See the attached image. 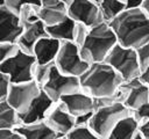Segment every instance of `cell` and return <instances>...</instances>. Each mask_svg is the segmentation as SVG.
Wrapping results in <instances>:
<instances>
[{"mask_svg": "<svg viewBox=\"0 0 149 139\" xmlns=\"http://www.w3.org/2000/svg\"><path fill=\"white\" fill-rule=\"evenodd\" d=\"M108 24L122 46L136 49L149 43V17L141 8L125 9Z\"/></svg>", "mask_w": 149, "mask_h": 139, "instance_id": "cell-1", "label": "cell"}, {"mask_svg": "<svg viewBox=\"0 0 149 139\" xmlns=\"http://www.w3.org/2000/svg\"><path fill=\"white\" fill-rule=\"evenodd\" d=\"M80 89L94 98L114 95L121 83L122 78L116 71L105 61L90 64L87 70L79 76Z\"/></svg>", "mask_w": 149, "mask_h": 139, "instance_id": "cell-2", "label": "cell"}, {"mask_svg": "<svg viewBox=\"0 0 149 139\" xmlns=\"http://www.w3.org/2000/svg\"><path fill=\"white\" fill-rule=\"evenodd\" d=\"M116 43V37L108 22L102 21L88 29L84 43L79 46V54L87 64L104 61Z\"/></svg>", "mask_w": 149, "mask_h": 139, "instance_id": "cell-3", "label": "cell"}, {"mask_svg": "<svg viewBox=\"0 0 149 139\" xmlns=\"http://www.w3.org/2000/svg\"><path fill=\"white\" fill-rule=\"evenodd\" d=\"M129 114L130 110L122 102H113L100 105L93 111L88 122V127L101 139H105L114 125Z\"/></svg>", "mask_w": 149, "mask_h": 139, "instance_id": "cell-4", "label": "cell"}, {"mask_svg": "<svg viewBox=\"0 0 149 139\" xmlns=\"http://www.w3.org/2000/svg\"><path fill=\"white\" fill-rule=\"evenodd\" d=\"M112 66L123 81L132 80L140 75V66L137 63L135 49L115 44L104 60Z\"/></svg>", "mask_w": 149, "mask_h": 139, "instance_id": "cell-5", "label": "cell"}, {"mask_svg": "<svg viewBox=\"0 0 149 139\" xmlns=\"http://www.w3.org/2000/svg\"><path fill=\"white\" fill-rule=\"evenodd\" d=\"M35 64V57L20 49L14 56L0 64V72L7 75L10 83L26 82L33 80Z\"/></svg>", "mask_w": 149, "mask_h": 139, "instance_id": "cell-6", "label": "cell"}, {"mask_svg": "<svg viewBox=\"0 0 149 139\" xmlns=\"http://www.w3.org/2000/svg\"><path fill=\"white\" fill-rule=\"evenodd\" d=\"M54 65L62 73L79 78L87 70L90 64L81 59L79 54V46L77 44L72 41H65L61 43Z\"/></svg>", "mask_w": 149, "mask_h": 139, "instance_id": "cell-7", "label": "cell"}, {"mask_svg": "<svg viewBox=\"0 0 149 139\" xmlns=\"http://www.w3.org/2000/svg\"><path fill=\"white\" fill-rule=\"evenodd\" d=\"M41 89L54 102H58L62 96L80 90V82L78 76L64 74L52 65L50 75Z\"/></svg>", "mask_w": 149, "mask_h": 139, "instance_id": "cell-8", "label": "cell"}, {"mask_svg": "<svg viewBox=\"0 0 149 139\" xmlns=\"http://www.w3.org/2000/svg\"><path fill=\"white\" fill-rule=\"evenodd\" d=\"M40 92L41 87L34 80L19 83H10L6 101L19 114H21L29 107V104L40 94Z\"/></svg>", "mask_w": 149, "mask_h": 139, "instance_id": "cell-9", "label": "cell"}, {"mask_svg": "<svg viewBox=\"0 0 149 139\" xmlns=\"http://www.w3.org/2000/svg\"><path fill=\"white\" fill-rule=\"evenodd\" d=\"M68 16L88 28L104 21L99 5L92 0H73L68 6Z\"/></svg>", "mask_w": 149, "mask_h": 139, "instance_id": "cell-10", "label": "cell"}, {"mask_svg": "<svg viewBox=\"0 0 149 139\" xmlns=\"http://www.w3.org/2000/svg\"><path fill=\"white\" fill-rule=\"evenodd\" d=\"M123 94V104L132 111L141 104L149 102V88L137 78L123 81L119 88Z\"/></svg>", "mask_w": 149, "mask_h": 139, "instance_id": "cell-11", "label": "cell"}, {"mask_svg": "<svg viewBox=\"0 0 149 139\" xmlns=\"http://www.w3.org/2000/svg\"><path fill=\"white\" fill-rule=\"evenodd\" d=\"M44 122L62 137H65L76 126V117L72 116L61 102H56L52 105Z\"/></svg>", "mask_w": 149, "mask_h": 139, "instance_id": "cell-12", "label": "cell"}, {"mask_svg": "<svg viewBox=\"0 0 149 139\" xmlns=\"http://www.w3.org/2000/svg\"><path fill=\"white\" fill-rule=\"evenodd\" d=\"M56 102H54L42 89L40 94L33 100V102L29 104V107L21 114H19L21 124H30L44 120L49 110L52 108V105Z\"/></svg>", "mask_w": 149, "mask_h": 139, "instance_id": "cell-13", "label": "cell"}, {"mask_svg": "<svg viewBox=\"0 0 149 139\" xmlns=\"http://www.w3.org/2000/svg\"><path fill=\"white\" fill-rule=\"evenodd\" d=\"M58 102H61L74 117L83 114L93 112L95 109V98L81 89L62 96Z\"/></svg>", "mask_w": 149, "mask_h": 139, "instance_id": "cell-14", "label": "cell"}, {"mask_svg": "<svg viewBox=\"0 0 149 139\" xmlns=\"http://www.w3.org/2000/svg\"><path fill=\"white\" fill-rule=\"evenodd\" d=\"M23 27L16 13L9 10L7 7H0V42L16 43Z\"/></svg>", "mask_w": 149, "mask_h": 139, "instance_id": "cell-15", "label": "cell"}, {"mask_svg": "<svg viewBox=\"0 0 149 139\" xmlns=\"http://www.w3.org/2000/svg\"><path fill=\"white\" fill-rule=\"evenodd\" d=\"M38 16L45 27L55 25L66 19L68 7L59 0H41Z\"/></svg>", "mask_w": 149, "mask_h": 139, "instance_id": "cell-16", "label": "cell"}, {"mask_svg": "<svg viewBox=\"0 0 149 139\" xmlns=\"http://www.w3.org/2000/svg\"><path fill=\"white\" fill-rule=\"evenodd\" d=\"M61 41L50 36L42 37L34 45L31 54L35 57L37 64H54L56 56L61 47Z\"/></svg>", "mask_w": 149, "mask_h": 139, "instance_id": "cell-17", "label": "cell"}, {"mask_svg": "<svg viewBox=\"0 0 149 139\" xmlns=\"http://www.w3.org/2000/svg\"><path fill=\"white\" fill-rule=\"evenodd\" d=\"M45 36H48L45 25L41 20H38L34 23L23 25V30L16 43L22 51L31 53L33 47L37 43V41Z\"/></svg>", "mask_w": 149, "mask_h": 139, "instance_id": "cell-18", "label": "cell"}, {"mask_svg": "<svg viewBox=\"0 0 149 139\" xmlns=\"http://www.w3.org/2000/svg\"><path fill=\"white\" fill-rule=\"evenodd\" d=\"M15 131L22 137V139H59L62 136L56 133L44 120L20 124Z\"/></svg>", "mask_w": 149, "mask_h": 139, "instance_id": "cell-19", "label": "cell"}, {"mask_svg": "<svg viewBox=\"0 0 149 139\" xmlns=\"http://www.w3.org/2000/svg\"><path fill=\"white\" fill-rule=\"evenodd\" d=\"M139 132V123L132 114L121 118L105 139H134Z\"/></svg>", "mask_w": 149, "mask_h": 139, "instance_id": "cell-20", "label": "cell"}, {"mask_svg": "<svg viewBox=\"0 0 149 139\" xmlns=\"http://www.w3.org/2000/svg\"><path fill=\"white\" fill-rule=\"evenodd\" d=\"M74 23L76 22L72 19L66 16V19H64L62 22H59V23H57L55 25L45 27L47 34H48V36H50L52 38H56V39H58L61 42L72 41Z\"/></svg>", "mask_w": 149, "mask_h": 139, "instance_id": "cell-21", "label": "cell"}, {"mask_svg": "<svg viewBox=\"0 0 149 139\" xmlns=\"http://www.w3.org/2000/svg\"><path fill=\"white\" fill-rule=\"evenodd\" d=\"M21 124L19 112L6 101H0V129L15 130Z\"/></svg>", "mask_w": 149, "mask_h": 139, "instance_id": "cell-22", "label": "cell"}, {"mask_svg": "<svg viewBox=\"0 0 149 139\" xmlns=\"http://www.w3.org/2000/svg\"><path fill=\"white\" fill-rule=\"evenodd\" d=\"M99 9L105 22H109L114 17H116L121 12H123L125 5L121 0H100Z\"/></svg>", "mask_w": 149, "mask_h": 139, "instance_id": "cell-23", "label": "cell"}, {"mask_svg": "<svg viewBox=\"0 0 149 139\" xmlns=\"http://www.w3.org/2000/svg\"><path fill=\"white\" fill-rule=\"evenodd\" d=\"M38 12H40V5L26 3V5L21 6V8L17 12V16H19V20H20L22 27L38 21L40 20Z\"/></svg>", "mask_w": 149, "mask_h": 139, "instance_id": "cell-24", "label": "cell"}, {"mask_svg": "<svg viewBox=\"0 0 149 139\" xmlns=\"http://www.w3.org/2000/svg\"><path fill=\"white\" fill-rule=\"evenodd\" d=\"M66 139H101L95 134L88 125H76L66 136Z\"/></svg>", "mask_w": 149, "mask_h": 139, "instance_id": "cell-25", "label": "cell"}, {"mask_svg": "<svg viewBox=\"0 0 149 139\" xmlns=\"http://www.w3.org/2000/svg\"><path fill=\"white\" fill-rule=\"evenodd\" d=\"M54 64H35L34 70H33V80L42 88V86L47 82L50 72H51V67Z\"/></svg>", "mask_w": 149, "mask_h": 139, "instance_id": "cell-26", "label": "cell"}, {"mask_svg": "<svg viewBox=\"0 0 149 139\" xmlns=\"http://www.w3.org/2000/svg\"><path fill=\"white\" fill-rule=\"evenodd\" d=\"M20 50L17 43H8V42H0V64L6 61L8 58L14 56Z\"/></svg>", "mask_w": 149, "mask_h": 139, "instance_id": "cell-27", "label": "cell"}, {"mask_svg": "<svg viewBox=\"0 0 149 139\" xmlns=\"http://www.w3.org/2000/svg\"><path fill=\"white\" fill-rule=\"evenodd\" d=\"M88 29L90 28L87 25H85L83 23H79V22H76L74 23V28H73L72 42L74 44H77L78 46H80L84 43V41H85V38H86L87 34H88Z\"/></svg>", "mask_w": 149, "mask_h": 139, "instance_id": "cell-28", "label": "cell"}, {"mask_svg": "<svg viewBox=\"0 0 149 139\" xmlns=\"http://www.w3.org/2000/svg\"><path fill=\"white\" fill-rule=\"evenodd\" d=\"M135 53H136L137 63H139V66H140V71H143L149 65V43L136 47Z\"/></svg>", "mask_w": 149, "mask_h": 139, "instance_id": "cell-29", "label": "cell"}, {"mask_svg": "<svg viewBox=\"0 0 149 139\" xmlns=\"http://www.w3.org/2000/svg\"><path fill=\"white\" fill-rule=\"evenodd\" d=\"M132 116L135 118V120L139 123V125L146 120H149V102H146L137 107L136 109L130 111Z\"/></svg>", "mask_w": 149, "mask_h": 139, "instance_id": "cell-30", "label": "cell"}, {"mask_svg": "<svg viewBox=\"0 0 149 139\" xmlns=\"http://www.w3.org/2000/svg\"><path fill=\"white\" fill-rule=\"evenodd\" d=\"M26 3H35V5H41V0H5V7H7L9 10L14 12L17 14L19 9L21 6Z\"/></svg>", "mask_w": 149, "mask_h": 139, "instance_id": "cell-31", "label": "cell"}, {"mask_svg": "<svg viewBox=\"0 0 149 139\" xmlns=\"http://www.w3.org/2000/svg\"><path fill=\"white\" fill-rule=\"evenodd\" d=\"M9 85H10V81L7 78V75H5L3 73L0 72V101L6 100Z\"/></svg>", "mask_w": 149, "mask_h": 139, "instance_id": "cell-32", "label": "cell"}, {"mask_svg": "<svg viewBox=\"0 0 149 139\" xmlns=\"http://www.w3.org/2000/svg\"><path fill=\"white\" fill-rule=\"evenodd\" d=\"M0 139H22V137L15 130L0 129Z\"/></svg>", "mask_w": 149, "mask_h": 139, "instance_id": "cell-33", "label": "cell"}, {"mask_svg": "<svg viewBox=\"0 0 149 139\" xmlns=\"http://www.w3.org/2000/svg\"><path fill=\"white\" fill-rule=\"evenodd\" d=\"M93 112H87V114H83L76 117V125H88V122L91 119Z\"/></svg>", "mask_w": 149, "mask_h": 139, "instance_id": "cell-34", "label": "cell"}, {"mask_svg": "<svg viewBox=\"0 0 149 139\" xmlns=\"http://www.w3.org/2000/svg\"><path fill=\"white\" fill-rule=\"evenodd\" d=\"M139 133L144 139H149V120H146L139 125Z\"/></svg>", "mask_w": 149, "mask_h": 139, "instance_id": "cell-35", "label": "cell"}, {"mask_svg": "<svg viewBox=\"0 0 149 139\" xmlns=\"http://www.w3.org/2000/svg\"><path fill=\"white\" fill-rule=\"evenodd\" d=\"M125 5L126 9H130V8H140L142 0H121Z\"/></svg>", "mask_w": 149, "mask_h": 139, "instance_id": "cell-36", "label": "cell"}, {"mask_svg": "<svg viewBox=\"0 0 149 139\" xmlns=\"http://www.w3.org/2000/svg\"><path fill=\"white\" fill-rule=\"evenodd\" d=\"M139 79L149 88V65L143 71H141L140 75H139Z\"/></svg>", "mask_w": 149, "mask_h": 139, "instance_id": "cell-37", "label": "cell"}, {"mask_svg": "<svg viewBox=\"0 0 149 139\" xmlns=\"http://www.w3.org/2000/svg\"><path fill=\"white\" fill-rule=\"evenodd\" d=\"M140 8H141V10L149 17V0H142Z\"/></svg>", "mask_w": 149, "mask_h": 139, "instance_id": "cell-38", "label": "cell"}, {"mask_svg": "<svg viewBox=\"0 0 149 139\" xmlns=\"http://www.w3.org/2000/svg\"><path fill=\"white\" fill-rule=\"evenodd\" d=\"M59 1H61L62 3H64V5L68 7V6H69V5H70V3H71L73 0H59Z\"/></svg>", "mask_w": 149, "mask_h": 139, "instance_id": "cell-39", "label": "cell"}, {"mask_svg": "<svg viewBox=\"0 0 149 139\" xmlns=\"http://www.w3.org/2000/svg\"><path fill=\"white\" fill-rule=\"evenodd\" d=\"M134 139H144V138H143V137H142V136H141V134L137 132V134L134 137Z\"/></svg>", "mask_w": 149, "mask_h": 139, "instance_id": "cell-40", "label": "cell"}, {"mask_svg": "<svg viewBox=\"0 0 149 139\" xmlns=\"http://www.w3.org/2000/svg\"><path fill=\"white\" fill-rule=\"evenodd\" d=\"M5 5V0H0V7Z\"/></svg>", "mask_w": 149, "mask_h": 139, "instance_id": "cell-41", "label": "cell"}, {"mask_svg": "<svg viewBox=\"0 0 149 139\" xmlns=\"http://www.w3.org/2000/svg\"><path fill=\"white\" fill-rule=\"evenodd\" d=\"M92 1H94V2H97V3H99V2H100V0H92Z\"/></svg>", "mask_w": 149, "mask_h": 139, "instance_id": "cell-42", "label": "cell"}, {"mask_svg": "<svg viewBox=\"0 0 149 139\" xmlns=\"http://www.w3.org/2000/svg\"><path fill=\"white\" fill-rule=\"evenodd\" d=\"M59 139H66V138H65V137H62V138H59Z\"/></svg>", "mask_w": 149, "mask_h": 139, "instance_id": "cell-43", "label": "cell"}]
</instances>
